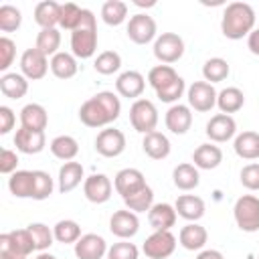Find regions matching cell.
Wrapping results in <instances>:
<instances>
[{"label": "cell", "instance_id": "cell-24", "mask_svg": "<svg viewBox=\"0 0 259 259\" xmlns=\"http://www.w3.org/2000/svg\"><path fill=\"white\" fill-rule=\"evenodd\" d=\"M178 241H180V245H182L186 251H200V249L206 245V241H208V233H206V229H204L202 225H198V223H188V225H184V227L180 229Z\"/></svg>", "mask_w": 259, "mask_h": 259}, {"label": "cell", "instance_id": "cell-4", "mask_svg": "<svg viewBox=\"0 0 259 259\" xmlns=\"http://www.w3.org/2000/svg\"><path fill=\"white\" fill-rule=\"evenodd\" d=\"M233 217L237 227L243 233H257L259 231V198L253 194L239 196L233 206Z\"/></svg>", "mask_w": 259, "mask_h": 259}, {"label": "cell", "instance_id": "cell-29", "mask_svg": "<svg viewBox=\"0 0 259 259\" xmlns=\"http://www.w3.org/2000/svg\"><path fill=\"white\" fill-rule=\"evenodd\" d=\"M61 20V4L55 0H42L34 6V22L40 28H57Z\"/></svg>", "mask_w": 259, "mask_h": 259}, {"label": "cell", "instance_id": "cell-54", "mask_svg": "<svg viewBox=\"0 0 259 259\" xmlns=\"http://www.w3.org/2000/svg\"><path fill=\"white\" fill-rule=\"evenodd\" d=\"M247 49H249L255 57H259V28H255V30L247 36Z\"/></svg>", "mask_w": 259, "mask_h": 259}, {"label": "cell", "instance_id": "cell-43", "mask_svg": "<svg viewBox=\"0 0 259 259\" xmlns=\"http://www.w3.org/2000/svg\"><path fill=\"white\" fill-rule=\"evenodd\" d=\"M22 24V12L12 4L0 6V30L2 32H14Z\"/></svg>", "mask_w": 259, "mask_h": 259}, {"label": "cell", "instance_id": "cell-13", "mask_svg": "<svg viewBox=\"0 0 259 259\" xmlns=\"http://www.w3.org/2000/svg\"><path fill=\"white\" fill-rule=\"evenodd\" d=\"M113 184L105 174H91L83 180V194L93 204H103L111 198Z\"/></svg>", "mask_w": 259, "mask_h": 259}, {"label": "cell", "instance_id": "cell-28", "mask_svg": "<svg viewBox=\"0 0 259 259\" xmlns=\"http://www.w3.org/2000/svg\"><path fill=\"white\" fill-rule=\"evenodd\" d=\"M172 182L178 190H194L198 184H200V174H198V168L194 164H188V162H182L178 164L174 170H172Z\"/></svg>", "mask_w": 259, "mask_h": 259}, {"label": "cell", "instance_id": "cell-38", "mask_svg": "<svg viewBox=\"0 0 259 259\" xmlns=\"http://www.w3.org/2000/svg\"><path fill=\"white\" fill-rule=\"evenodd\" d=\"M34 47L47 55V57H55L59 53L61 47V32L57 28H40V32L36 34V42Z\"/></svg>", "mask_w": 259, "mask_h": 259}, {"label": "cell", "instance_id": "cell-21", "mask_svg": "<svg viewBox=\"0 0 259 259\" xmlns=\"http://www.w3.org/2000/svg\"><path fill=\"white\" fill-rule=\"evenodd\" d=\"M176 208L168 202H156L148 210V223L154 231H170L176 225Z\"/></svg>", "mask_w": 259, "mask_h": 259}, {"label": "cell", "instance_id": "cell-36", "mask_svg": "<svg viewBox=\"0 0 259 259\" xmlns=\"http://www.w3.org/2000/svg\"><path fill=\"white\" fill-rule=\"evenodd\" d=\"M229 73H231V67H229V63H227L225 59H221V57H212V59L204 61V65H202V77H204V81L210 83V85L225 81V79L229 77Z\"/></svg>", "mask_w": 259, "mask_h": 259}, {"label": "cell", "instance_id": "cell-20", "mask_svg": "<svg viewBox=\"0 0 259 259\" xmlns=\"http://www.w3.org/2000/svg\"><path fill=\"white\" fill-rule=\"evenodd\" d=\"M174 208H176V214L182 217L184 221L188 223H196L204 217V200L196 194H180L174 202Z\"/></svg>", "mask_w": 259, "mask_h": 259}, {"label": "cell", "instance_id": "cell-39", "mask_svg": "<svg viewBox=\"0 0 259 259\" xmlns=\"http://www.w3.org/2000/svg\"><path fill=\"white\" fill-rule=\"evenodd\" d=\"M180 75L174 71V67L172 65H156V67H152L150 69V73H148V83H150V87L154 89V91H160V89H164L166 85H170L174 79H178Z\"/></svg>", "mask_w": 259, "mask_h": 259}, {"label": "cell", "instance_id": "cell-2", "mask_svg": "<svg viewBox=\"0 0 259 259\" xmlns=\"http://www.w3.org/2000/svg\"><path fill=\"white\" fill-rule=\"evenodd\" d=\"M255 10L249 2H231L225 6L221 18V32L231 40L249 36L255 30Z\"/></svg>", "mask_w": 259, "mask_h": 259}, {"label": "cell", "instance_id": "cell-7", "mask_svg": "<svg viewBox=\"0 0 259 259\" xmlns=\"http://www.w3.org/2000/svg\"><path fill=\"white\" fill-rule=\"evenodd\" d=\"M125 32H127V38L132 42H136V45H148V42L156 40L158 26H156V20L150 14L138 12V14H134L127 20Z\"/></svg>", "mask_w": 259, "mask_h": 259}, {"label": "cell", "instance_id": "cell-49", "mask_svg": "<svg viewBox=\"0 0 259 259\" xmlns=\"http://www.w3.org/2000/svg\"><path fill=\"white\" fill-rule=\"evenodd\" d=\"M14 57H16V45H14V40L8 38V36H2L0 38V71H2V75L8 73Z\"/></svg>", "mask_w": 259, "mask_h": 259}, {"label": "cell", "instance_id": "cell-9", "mask_svg": "<svg viewBox=\"0 0 259 259\" xmlns=\"http://www.w3.org/2000/svg\"><path fill=\"white\" fill-rule=\"evenodd\" d=\"M217 91L210 83L206 81H194L188 89H186V99H188V107L198 111V113H206L217 105Z\"/></svg>", "mask_w": 259, "mask_h": 259}, {"label": "cell", "instance_id": "cell-12", "mask_svg": "<svg viewBox=\"0 0 259 259\" xmlns=\"http://www.w3.org/2000/svg\"><path fill=\"white\" fill-rule=\"evenodd\" d=\"M204 134H206V138H208L212 144L229 142V140H233L235 134H237V121L233 119V115L217 113V115H212V117L206 121Z\"/></svg>", "mask_w": 259, "mask_h": 259}, {"label": "cell", "instance_id": "cell-51", "mask_svg": "<svg viewBox=\"0 0 259 259\" xmlns=\"http://www.w3.org/2000/svg\"><path fill=\"white\" fill-rule=\"evenodd\" d=\"M16 166H18V154L14 150L2 148V152H0V172L10 176V174L16 172Z\"/></svg>", "mask_w": 259, "mask_h": 259}, {"label": "cell", "instance_id": "cell-50", "mask_svg": "<svg viewBox=\"0 0 259 259\" xmlns=\"http://www.w3.org/2000/svg\"><path fill=\"white\" fill-rule=\"evenodd\" d=\"M239 178H241V184L247 190H259V164L251 162V164L243 166Z\"/></svg>", "mask_w": 259, "mask_h": 259}, {"label": "cell", "instance_id": "cell-57", "mask_svg": "<svg viewBox=\"0 0 259 259\" xmlns=\"http://www.w3.org/2000/svg\"><path fill=\"white\" fill-rule=\"evenodd\" d=\"M134 4H136V6H146V8H148V6H154L156 2H142V0H136Z\"/></svg>", "mask_w": 259, "mask_h": 259}, {"label": "cell", "instance_id": "cell-23", "mask_svg": "<svg viewBox=\"0 0 259 259\" xmlns=\"http://www.w3.org/2000/svg\"><path fill=\"white\" fill-rule=\"evenodd\" d=\"M142 150H144V154H146L148 158H152V160H164V158H168V154H170V140L166 138V134L154 130V132H150V134L144 136V140H142Z\"/></svg>", "mask_w": 259, "mask_h": 259}, {"label": "cell", "instance_id": "cell-41", "mask_svg": "<svg viewBox=\"0 0 259 259\" xmlns=\"http://www.w3.org/2000/svg\"><path fill=\"white\" fill-rule=\"evenodd\" d=\"M26 229H28V233H30V237H32V243H34V247H36L38 253L47 251V249L53 245L55 233H53V229L47 227L45 223H30Z\"/></svg>", "mask_w": 259, "mask_h": 259}, {"label": "cell", "instance_id": "cell-1", "mask_svg": "<svg viewBox=\"0 0 259 259\" xmlns=\"http://www.w3.org/2000/svg\"><path fill=\"white\" fill-rule=\"evenodd\" d=\"M121 113V101L113 91H99L79 107V119L87 127H105Z\"/></svg>", "mask_w": 259, "mask_h": 259}, {"label": "cell", "instance_id": "cell-19", "mask_svg": "<svg viewBox=\"0 0 259 259\" xmlns=\"http://www.w3.org/2000/svg\"><path fill=\"white\" fill-rule=\"evenodd\" d=\"M14 146L18 152L22 154H38L45 150L47 146V138L45 132H36V130H28V127H18L14 134Z\"/></svg>", "mask_w": 259, "mask_h": 259}, {"label": "cell", "instance_id": "cell-48", "mask_svg": "<svg viewBox=\"0 0 259 259\" xmlns=\"http://www.w3.org/2000/svg\"><path fill=\"white\" fill-rule=\"evenodd\" d=\"M138 257H140L138 247L125 239H121L119 243H113L107 249V259H138Z\"/></svg>", "mask_w": 259, "mask_h": 259}, {"label": "cell", "instance_id": "cell-32", "mask_svg": "<svg viewBox=\"0 0 259 259\" xmlns=\"http://www.w3.org/2000/svg\"><path fill=\"white\" fill-rule=\"evenodd\" d=\"M81 180H85V178H83V166L79 162L71 160L59 168V190L63 194L75 190L81 184Z\"/></svg>", "mask_w": 259, "mask_h": 259}, {"label": "cell", "instance_id": "cell-8", "mask_svg": "<svg viewBox=\"0 0 259 259\" xmlns=\"http://www.w3.org/2000/svg\"><path fill=\"white\" fill-rule=\"evenodd\" d=\"M176 249V237L170 231H154L142 245L146 259H168Z\"/></svg>", "mask_w": 259, "mask_h": 259}, {"label": "cell", "instance_id": "cell-45", "mask_svg": "<svg viewBox=\"0 0 259 259\" xmlns=\"http://www.w3.org/2000/svg\"><path fill=\"white\" fill-rule=\"evenodd\" d=\"M34 172V192H32V200H47L53 190H55V182L51 178L49 172L45 170H32Z\"/></svg>", "mask_w": 259, "mask_h": 259}, {"label": "cell", "instance_id": "cell-11", "mask_svg": "<svg viewBox=\"0 0 259 259\" xmlns=\"http://www.w3.org/2000/svg\"><path fill=\"white\" fill-rule=\"evenodd\" d=\"M95 150L103 158H117L125 150V136L121 130L105 127L95 138Z\"/></svg>", "mask_w": 259, "mask_h": 259}, {"label": "cell", "instance_id": "cell-10", "mask_svg": "<svg viewBox=\"0 0 259 259\" xmlns=\"http://www.w3.org/2000/svg\"><path fill=\"white\" fill-rule=\"evenodd\" d=\"M49 63H51L49 57L42 55L36 47L26 49V51L22 53V57H20V73H22L28 81H38V79H42V77L47 75V71L51 69Z\"/></svg>", "mask_w": 259, "mask_h": 259}, {"label": "cell", "instance_id": "cell-27", "mask_svg": "<svg viewBox=\"0 0 259 259\" xmlns=\"http://www.w3.org/2000/svg\"><path fill=\"white\" fill-rule=\"evenodd\" d=\"M49 123V113L40 103H26L20 109V125L36 132H45Z\"/></svg>", "mask_w": 259, "mask_h": 259}, {"label": "cell", "instance_id": "cell-34", "mask_svg": "<svg viewBox=\"0 0 259 259\" xmlns=\"http://www.w3.org/2000/svg\"><path fill=\"white\" fill-rule=\"evenodd\" d=\"M49 150H51V154H53L55 158H59V160H63V162H71V160H75V156L79 154V144H77V140H75L73 136L63 134V136H57V138L51 140Z\"/></svg>", "mask_w": 259, "mask_h": 259}, {"label": "cell", "instance_id": "cell-30", "mask_svg": "<svg viewBox=\"0 0 259 259\" xmlns=\"http://www.w3.org/2000/svg\"><path fill=\"white\" fill-rule=\"evenodd\" d=\"M0 91L8 99H22L28 93V79L22 73H4L0 77Z\"/></svg>", "mask_w": 259, "mask_h": 259}, {"label": "cell", "instance_id": "cell-59", "mask_svg": "<svg viewBox=\"0 0 259 259\" xmlns=\"http://www.w3.org/2000/svg\"><path fill=\"white\" fill-rule=\"evenodd\" d=\"M257 259H259V257H257Z\"/></svg>", "mask_w": 259, "mask_h": 259}, {"label": "cell", "instance_id": "cell-15", "mask_svg": "<svg viewBox=\"0 0 259 259\" xmlns=\"http://www.w3.org/2000/svg\"><path fill=\"white\" fill-rule=\"evenodd\" d=\"M107 243L97 233L81 235V239L75 243V257L77 259H103L107 255Z\"/></svg>", "mask_w": 259, "mask_h": 259}, {"label": "cell", "instance_id": "cell-35", "mask_svg": "<svg viewBox=\"0 0 259 259\" xmlns=\"http://www.w3.org/2000/svg\"><path fill=\"white\" fill-rule=\"evenodd\" d=\"M127 18V4L121 0H107L101 6V20L109 26H119Z\"/></svg>", "mask_w": 259, "mask_h": 259}, {"label": "cell", "instance_id": "cell-55", "mask_svg": "<svg viewBox=\"0 0 259 259\" xmlns=\"http://www.w3.org/2000/svg\"><path fill=\"white\" fill-rule=\"evenodd\" d=\"M196 259H225V255L221 251H217V249H202L196 255Z\"/></svg>", "mask_w": 259, "mask_h": 259}, {"label": "cell", "instance_id": "cell-53", "mask_svg": "<svg viewBox=\"0 0 259 259\" xmlns=\"http://www.w3.org/2000/svg\"><path fill=\"white\" fill-rule=\"evenodd\" d=\"M14 257H18L14 241H12L10 233H2L0 235V259H14Z\"/></svg>", "mask_w": 259, "mask_h": 259}, {"label": "cell", "instance_id": "cell-46", "mask_svg": "<svg viewBox=\"0 0 259 259\" xmlns=\"http://www.w3.org/2000/svg\"><path fill=\"white\" fill-rule=\"evenodd\" d=\"M184 91H186V83H184V79L182 77H178V79H174L170 85H166L164 89H160V91H156V97L160 99V101H164V103H178V99L184 95Z\"/></svg>", "mask_w": 259, "mask_h": 259}, {"label": "cell", "instance_id": "cell-18", "mask_svg": "<svg viewBox=\"0 0 259 259\" xmlns=\"http://www.w3.org/2000/svg\"><path fill=\"white\" fill-rule=\"evenodd\" d=\"M164 123L172 134L184 136L192 125V109L188 105L174 103V105L168 107V111L164 115Z\"/></svg>", "mask_w": 259, "mask_h": 259}, {"label": "cell", "instance_id": "cell-5", "mask_svg": "<svg viewBox=\"0 0 259 259\" xmlns=\"http://www.w3.org/2000/svg\"><path fill=\"white\" fill-rule=\"evenodd\" d=\"M130 123L140 134H150L158 125V109L150 99H136L130 107Z\"/></svg>", "mask_w": 259, "mask_h": 259}, {"label": "cell", "instance_id": "cell-58", "mask_svg": "<svg viewBox=\"0 0 259 259\" xmlns=\"http://www.w3.org/2000/svg\"><path fill=\"white\" fill-rule=\"evenodd\" d=\"M14 259H26V257H14Z\"/></svg>", "mask_w": 259, "mask_h": 259}, {"label": "cell", "instance_id": "cell-42", "mask_svg": "<svg viewBox=\"0 0 259 259\" xmlns=\"http://www.w3.org/2000/svg\"><path fill=\"white\" fill-rule=\"evenodd\" d=\"M119 67H121V57L115 51H103L93 61V69L99 75H113L119 71Z\"/></svg>", "mask_w": 259, "mask_h": 259}, {"label": "cell", "instance_id": "cell-37", "mask_svg": "<svg viewBox=\"0 0 259 259\" xmlns=\"http://www.w3.org/2000/svg\"><path fill=\"white\" fill-rule=\"evenodd\" d=\"M53 233H55V241L57 243H63V245H75L79 239H81V227L77 221L73 219H63L59 221L55 227H53Z\"/></svg>", "mask_w": 259, "mask_h": 259}, {"label": "cell", "instance_id": "cell-3", "mask_svg": "<svg viewBox=\"0 0 259 259\" xmlns=\"http://www.w3.org/2000/svg\"><path fill=\"white\" fill-rule=\"evenodd\" d=\"M97 51V22L95 14L83 8L81 24L71 32V53L77 59H91Z\"/></svg>", "mask_w": 259, "mask_h": 259}, {"label": "cell", "instance_id": "cell-31", "mask_svg": "<svg viewBox=\"0 0 259 259\" xmlns=\"http://www.w3.org/2000/svg\"><path fill=\"white\" fill-rule=\"evenodd\" d=\"M49 65H51V73L57 79H71L79 71L77 57L73 53H65V51H59L55 57H51V63Z\"/></svg>", "mask_w": 259, "mask_h": 259}, {"label": "cell", "instance_id": "cell-22", "mask_svg": "<svg viewBox=\"0 0 259 259\" xmlns=\"http://www.w3.org/2000/svg\"><path fill=\"white\" fill-rule=\"evenodd\" d=\"M192 162L198 170H214L223 162V150L212 142L200 144L192 152Z\"/></svg>", "mask_w": 259, "mask_h": 259}, {"label": "cell", "instance_id": "cell-16", "mask_svg": "<svg viewBox=\"0 0 259 259\" xmlns=\"http://www.w3.org/2000/svg\"><path fill=\"white\" fill-rule=\"evenodd\" d=\"M144 186H146V178L138 168H121L113 178V188L117 194H121V198L132 196Z\"/></svg>", "mask_w": 259, "mask_h": 259}, {"label": "cell", "instance_id": "cell-26", "mask_svg": "<svg viewBox=\"0 0 259 259\" xmlns=\"http://www.w3.org/2000/svg\"><path fill=\"white\" fill-rule=\"evenodd\" d=\"M8 190L16 198H32L34 192V172L32 170H16L8 178Z\"/></svg>", "mask_w": 259, "mask_h": 259}, {"label": "cell", "instance_id": "cell-33", "mask_svg": "<svg viewBox=\"0 0 259 259\" xmlns=\"http://www.w3.org/2000/svg\"><path fill=\"white\" fill-rule=\"evenodd\" d=\"M243 105H245V95L239 87H225L217 95V107L221 109V113H227V115L237 113Z\"/></svg>", "mask_w": 259, "mask_h": 259}, {"label": "cell", "instance_id": "cell-56", "mask_svg": "<svg viewBox=\"0 0 259 259\" xmlns=\"http://www.w3.org/2000/svg\"><path fill=\"white\" fill-rule=\"evenodd\" d=\"M36 259H57L55 255H51V253H47V251H42V253H38L36 255Z\"/></svg>", "mask_w": 259, "mask_h": 259}, {"label": "cell", "instance_id": "cell-52", "mask_svg": "<svg viewBox=\"0 0 259 259\" xmlns=\"http://www.w3.org/2000/svg\"><path fill=\"white\" fill-rule=\"evenodd\" d=\"M16 123V115L8 105H0V134L6 136Z\"/></svg>", "mask_w": 259, "mask_h": 259}, {"label": "cell", "instance_id": "cell-17", "mask_svg": "<svg viewBox=\"0 0 259 259\" xmlns=\"http://www.w3.org/2000/svg\"><path fill=\"white\" fill-rule=\"evenodd\" d=\"M146 89V79L140 71H123L119 73V77L115 79V91L121 95V97H127V99H140V95L144 93Z\"/></svg>", "mask_w": 259, "mask_h": 259}, {"label": "cell", "instance_id": "cell-6", "mask_svg": "<svg viewBox=\"0 0 259 259\" xmlns=\"http://www.w3.org/2000/svg\"><path fill=\"white\" fill-rule=\"evenodd\" d=\"M184 55V40L176 32H162L154 40V57L162 65H172Z\"/></svg>", "mask_w": 259, "mask_h": 259}, {"label": "cell", "instance_id": "cell-25", "mask_svg": "<svg viewBox=\"0 0 259 259\" xmlns=\"http://www.w3.org/2000/svg\"><path fill=\"white\" fill-rule=\"evenodd\" d=\"M233 150L243 160H259V134L257 132H241L235 136Z\"/></svg>", "mask_w": 259, "mask_h": 259}, {"label": "cell", "instance_id": "cell-47", "mask_svg": "<svg viewBox=\"0 0 259 259\" xmlns=\"http://www.w3.org/2000/svg\"><path fill=\"white\" fill-rule=\"evenodd\" d=\"M10 237L14 241V247H16V253L18 257H28L32 251H36L34 243H32V237L28 233V229H16V231H10Z\"/></svg>", "mask_w": 259, "mask_h": 259}, {"label": "cell", "instance_id": "cell-44", "mask_svg": "<svg viewBox=\"0 0 259 259\" xmlns=\"http://www.w3.org/2000/svg\"><path fill=\"white\" fill-rule=\"evenodd\" d=\"M81 18H83V8H79L75 2L61 4V20H59V26L61 28L73 32L81 24Z\"/></svg>", "mask_w": 259, "mask_h": 259}, {"label": "cell", "instance_id": "cell-14", "mask_svg": "<svg viewBox=\"0 0 259 259\" xmlns=\"http://www.w3.org/2000/svg\"><path fill=\"white\" fill-rule=\"evenodd\" d=\"M109 231L117 237V239H132L138 231H140V219L136 212H132L130 208L123 210H115L109 219Z\"/></svg>", "mask_w": 259, "mask_h": 259}, {"label": "cell", "instance_id": "cell-40", "mask_svg": "<svg viewBox=\"0 0 259 259\" xmlns=\"http://www.w3.org/2000/svg\"><path fill=\"white\" fill-rule=\"evenodd\" d=\"M125 202V208H130L132 212H148L152 206H154V190L146 184L144 188H140L138 192H134L132 196L123 198Z\"/></svg>", "mask_w": 259, "mask_h": 259}]
</instances>
